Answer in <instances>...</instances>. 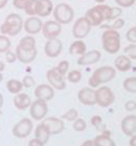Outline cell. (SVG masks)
Segmentation results:
<instances>
[{"label":"cell","mask_w":136,"mask_h":146,"mask_svg":"<svg viewBox=\"0 0 136 146\" xmlns=\"http://www.w3.org/2000/svg\"><path fill=\"white\" fill-rule=\"evenodd\" d=\"M91 26H100L104 21H110L111 18V6L106 4H97L89 9L84 16Z\"/></svg>","instance_id":"1"},{"label":"cell","mask_w":136,"mask_h":146,"mask_svg":"<svg viewBox=\"0 0 136 146\" xmlns=\"http://www.w3.org/2000/svg\"><path fill=\"white\" fill-rule=\"evenodd\" d=\"M115 75H116L115 68L111 67V66H103V67L97 68L96 70L92 73V75L88 80V84L92 89L98 88L100 85L111 82L115 77Z\"/></svg>","instance_id":"2"},{"label":"cell","mask_w":136,"mask_h":146,"mask_svg":"<svg viewBox=\"0 0 136 146\" xmlns=\"http://www.w3.org/2000/svg\"><path fill=\"white\" fill-rule=\"evenodd\" d=\"M23 19L20 15L12 13L5 18L1 26H0V33L4 36H15L21 33L23 29Z\"/></svg>","instance_id":"3"},{"label":"cell","mask_w":136,"mask_h":146,"mask_svg":"<svg viewBox=\"0 0 136 146\" xmlns=\"http://www.w3.org/2000/svg\"><path fill=\"white\" fill-rule=\"evenodd\" d=\"M102 45L104 50L110 54H115L121 49V35L117 31L106 29L102 34Z\"/></svg>","instance_id":"4"},{"label":"cell","mask_w":136,"mask_h":146,"mask_svg":"<svg viewBox=\"0 0 136 146\" xmlns=\"http://www.w3.org/2000/svg\"><path fill=\"white\" fill-rule=\"evenodd\" d=\"M54 21L62 24H68L74 18V11L67 3H59L54 7Z\"/></svg>","instance_id":"5"},{"label":"cell","mask_w":136,"mask_h":146,"mask_svg":"<svg viewBox=\"0 0 136 146\" xmlns=\"http://www.w3.org/2000/svg\"><path fill=\"white\" fill-rule=\"evenodd\" d=\"M95 98H96V104L102 108L110 107L115 100V95L111 89L107 86L98 87L95 90Z\"/></svg>","instance_id":"6"},{"label":"cell","mask_w":136,"mask_h":146,"mask_svg":"<svg viewBox=\"0 0 136 146\" xmlns=\"http://www.w3.org/2000/svg\"><path fill=\"white\" fill-rule=\"evenodd\" d=\"M33 121L29 118H23L21 119L18 123H16L13 127V135L16 138L19 139H24V138L28 137L30 133L33 131Z\"/></svg>","instance_id":"7"},{"label":"cell","mask_w":136,"mask_h":146,"mask_svg":"<svg viewBox=\"0 0 136 146\" xmlns=\"http://www.w3.org/2000/svg\"><path fill=\"white\" fill-rule=\"evenodd\" d=\"M91 24L89 23L87 19L85 17H81L74 22V24L72 26V36L76 38V40H82L84 39L85 36H87L88 34L91 31Z\"/></svg>","instance_id":"8"},{"label":"cell","mask_w":136,"mask_h":146,"mask_svg":"<svg viewBox=\"0 0 136 146\" xmlns=\"http://www.w3.org/2000/svg\"><path fill=\"white\" fill-rule=\"evenodd\" d=\"M48 112V107H47V102L40 99H37L33 102H31L29 107V113L30 116L33 120L40 121L46 117Z\"/></svg>","instance_id":"9"},{"label":"cell","mask_w":136,"mask_h":146,"mask_svg":"<svg viewBox=\"0 0 136 146\" xmlns=\"http://www.w3.org/2000/svg\"><path fill=\"white\" fill-rule=\"evenodd\" d=\"M46 79L49 82V85L56 90L62 91V90H65V88H66V82L64 80V76H62L60 73L58 72L56 67L46 72Z\"/></svg>","instance_id":"10"},{"label":"cell","mask_w":136,"mask_h":146,"mask_svg":"<svg viewBox=\"0 0 136 146\" xmlns=\"http://www.w3.org/2000/svg\"><path fill=\"white\" fill-rule=\"evenodd\" d=\"M61 31H62V25L54 20L46 21L43 23L42 33L46 40L56 39L60 36Z\"/></svg>","instance_id":"11"},{"label":"cell","mask_w":136,"mask_h":146,"mask_svg":"<svg viewBox=\"0 0 136 146\" xmlns=\"http://www.w3.org/2000/svg\"><path fill=\"white\" fill-rule=\"evenodd\" d=\"M42 26H43V22L40 19V17H38V16L29 17V18H27L23 22V29L29 36H33V35L39 34L40 31H42Z\"/></svg>","instance_id":"12"},{"label":"cell","mask_w":136,"mask_h":146,"mask_svg":"<svg viewBox=\"0 0 136 146\" xmlns=\"http://www.w3.org/2000/svg\"><path fill=\"white\" fill-rule=\"evenodd\" d=\"M42 123L45 125L48 129L49 134L52 135H59L64 131L65 124L62 119H59L57 117H47L44 118Z\"/></svg>","instance_id":"13"},{"label":"cell","mask_w":136,"mask_h":146,"mask_svg":"<svg viewBox=\"0 0 136 146\" xmlns=\"http://www.w3.org/2000/svg\"><path fill=\"white\" fill-rule=\"evenodd\" d=\"M62 50H63V44H62V41L58 38L47 40L44 46V52L48 58H57L62 52Z\"/></svg>","instance_id":"14"},{"label":"cell","mask_w":136,"mask_h":146,"mask_svg":"<svg viewBox=\"0 0 136 146\" xmlns=\"http://www.w3.org/2000/svg\"><path fill=\"white\" fill-rule=\"evenodd\" d=\"M33 94H35V97L37 99H40V100L47 102V101L52 100V98H54V89L50 85L42 84V85L37 86L35 91H33Z\"/></svg>","instance_id":"15"},{"label":"cell","mask_w":136,"mask_h":146,"mask_svg":"<svg viewBox=\"0 0 136 146\" xmlns=\"http://www.w3.org/2000/svg\"><path fill=\"white\" fill-rule=\"evenodd\" d=\"M78 98L80 102L84 106L92 107L94 104H96V98H95V90L90 87L81 89L78 93Z\"/></svg>","instance_id":"16"},{"label":"cell","mask_w":136,"mask_h":146,"mask_svg":"<svg viewBox=\"0 0 136 146\" xmlns=\"http://www.w3.org/2000/svg\"><path fill=\"white\" fill-rule=\"evenodd\" d=\"M102 58V53L98 50H91V51L85 52L78 58V65L80 66H89V65L95 64L100 61Z\"/></svg>","instance_id":"17"},{"label":"cell","mask_w":136,"mask_h":146,"mask_svg":"<svg viewBox=\"0 0 136 146\" xmlns=\"http://www.w3.org/2000/svg\"><path fill=\"white\" fill-rule=\"evenodd\" d=\"M121 131L124 135L131 137L133 135H136V116L129 115L126 116L123 120H121Z\"/></svg>","instance_id":"18"},{"label":"cell","mask_w":136,"mask_h":146,"mask_svg":"<svg viewBox=\"0 0 136 146\" xmlns=\"http://www.w3.org/2000/svg\"><path fill=\"white\" fill-rule=\"evenodd\" d=\"M38 51L37 48L31 49V50H24V49L20 48L19 46L16 47V55H17V60L21 62L22 64H29L33 61H35Z\"/></svg>","instance_id":"19"},{"label":"cell","mask_w":136,"mask_h":146,"mask_svg":"<svg viewBox=\"0 0 136 146\" xmlns=\"http://www.w3.org/2000/svg\"><path fill=\"white\" fill-rule=\"evenodd\" d=\"M54 12V3L52 0H38L37 1V16L47 17Z\"/></svg>","instance_id":"20"},{"label":"cell","mask_w":136,"mask_h":146,"mask_svg":"<svg viewBox=\"0 0 136 146\" xmlns=\"http://www.w3.org/2000/svg\"><path fill=\"white\" fill-rule=\"evenodd\" d=\"M13 102H14L16 109L20 110V111H24L30 107L33 101H31L29 95H27L26 93H19V94L15 95Z\"/></svg>","instance_id":"21"},{"label":"cell","mask_w":136,"mask_h":146,"mask_svg":"<svg viewBox=\"0 0 136 146\" xmlns=\"http://www.w3.org/2000/svg\"><path fill=\"white\" fill-rule=\"evenodd\" d=\"M114 66L115 70L127 72L132 68V60H130L127 55H118L114 60Z\"/></svg>","instance_id":"22"},{"label":"cell","mask_w":136,"mask_h":146,"mask_svg":"<svg viewBox=\"0 0 136 146\" xmlns=\"http://www.w3.org/2000/svg\"><path fill=\"white\" fill-rule=\"evenodd\" d=\"M50 136H52V135L49 134L47 127H46L43 123H40V124L37 125L36 129H35V138H36V139L41 141L43 144H46L48 142Z\"/></svg>","instance_id":"23"},{"label":"cell","mask_w":136,"mask_h":146,"mask_svg":"<svg viewBox=\"0 0 136 146\" xmlns=\"http://www.w3.org/2000/svg\"><path fill=\"white\" fill-rule=\"evenodd\" d=\"M87 50L86 43L82 40H76L70 45L69 53L71 55H83Z\"/></svg>","instance_id":"24"},{"label":"cell","mask_w":136,"mask_h":146,"mask_svg":"<svg viewBox=\"0 0 136 146\" xmlns=\"http://www.w3.org/2000/svg\"><path fill=\"white\" fill-rule=\"evenodd\" d=\"M6 89L9 93L16 95L21 93L22 89H23V85H22V82H20L18 79L12 78L7 80V82H6Z\"/></svg>","instance_id":"25"},{"label":"cell","mask_w":136,"mask_h":146,"mask_svg":"<svg viewBox=\"0 0 136 146\" xmlns=\"http://www.w3.org/2000/svg\"><path fill=\"white\" fill-rule=\"evenodd\" d=\"M18 46L20 48L24 49V50H31V49L36 48V39L33 36H23L20 42H19Z\"/></svg>","instance_id":"26"},{"label":"cell","mask_w":136,"mask_h":146,"mask_svg":"<svg viewBox=\"0 0 136 146\" xmlns=\"http://www.w3.org/2000/svg\"><path fill=\"white\" fill-rule=\"evenodd\" d=\"M94 142L96 146H116L114 141L107 135H98L97 137H95Z\"/></svg>","instance_id":"27"},{"label":"cell","mask_w":136,"mask_h":146,"mask_svg":"<svg viewBox=\"0 0 136 146\" xmlns=\"http://www.w3.org/2000/svg\"><path fill=\"white\" fill-rule=\"evenodd\" d=\"M123 87L129 93H136V77H128L123 82Z\"/></svg>","instance_id":"28"},{"label":"cell","mask_w":136,"mask_h":146,"mask_svg":"<svg viewBox=\"0 0 136 146\" xmlns=\"http://www.w3.org/2000/svg\"><path fill=\"white\" fill-rule=\"evenodd\" d=\"M11 45H12V42L9 36L0 35V53H5L6 51H9Z\"/></svg>","instance_id":"29"},{"label":"cell","mask_w":136,"mask_h":146,"mask_svg":"<svg viewBox=\"0 0 136 146\" xmlns=\"http://www.w3.org/2000/svg\"><path fill=\"white\" fill-rule=\"evenodd\" d=\"M37 1L38 0H28V2H27L24 9H23L25 14L28 15L29 17L37 16Z\"/></svg>","instance_id":"30"},{"label":"cell","mask_w":136,"mask_h":146,"mask_svg":"<svg viewBox=\"0 0 136 146\" xmlns=\"http://www.w3.org/2000/svg\"><path fill=\"white\" fill-rule=\"evenodd\" d=\"M67 79H68V82H72V84H78L82 79V72L79 70L70 71V72L67 74Z\"/></svg>","instance_id":"31"},{"label":"cell","mask_w":136,"mask_h":146,"mask_svg":"<svg viewBox=\"0 0 136 146\" xmlns=\"http://www.w3.org/2000/svg\"><path fill=\"white\" fill-rule=\"evenodd\" d=\"M62 118L67 120V121H74L76 119L79 118V112H78V110L76 109H70L68 110L63 116H62Z\"/></svg>","instance_id":"32"},{"label":"cell","mask_w":136,"mask_h":146,"mask_svg":"<svg viewBox=\"0 0 136 146\" xmlns=\"http://www.w3.org/2000/svg\"><path fill=\"white\" fill-rule=\"evenodd\" d=\"M72 127L76 131H84L86 129V127H87V123H86L84 119L78 118L73 121Z\"/></svg>","instance_id":"33"},{"label":"cell","mask_w":136,"mask_h":146,"mask_svg":"<svg viewBox=\"0 0 136 146\" xmlns=\"http://www.w3.org/2000/svg\"><path fill=\"white\" fill-rule=\"evenodd\" d=\"M124 52L130 60H136V44H130L124 48Z\"/></svg>","instance_id":"34"},{"label":"cell","mask_w":136,"mask_h":146,"mask_svg":"<svg viewBox=\"0 0 136 146\" xmlns=\"http://www.w3.org/2000/svg\"><path fill=\"white\" fill-rule=\"evenodd\" d=\"M57 70L58 72L60 73L62 76H65L67 74V71H68V69H69V62L68 61H62L59 63V65H58L57 67Z\"/></svg>","instance_id":"35"},{"label":"cell","mask_w":136,"mask_h":146,"mask_svg":"<svg viewBox=\"0 0 136 146\" xmlns=\"http://www.w3.org/2000/svg\"><path fill=\"white\" fill-rule=\"evenodd\" d=\"M123 14V9L119 7V6H111V18H110V21H113V20H116L121 16Z\"/></svg>","instance_id":"36"},{"label":"cell","mask_w":136,"mask_h":146,"mask_svg":"<svg viewBox=\"0 0 136 146\" xmlns=\"http://www.w3.org/2000/svg\"><path fill=\"white\" fill-rule=\"evenodd\" d=\"M126 39L131 43V44H136V26L130 28L126 34Z\"/></svg>","instance_id":"37"},{"label":"cell","mask_w":136,"mask_h":146,"mask_svg":"<svg viewBox=\"0 0 136 146\" xmlns=\"http://www.w3.org/2000/svg\"><path fill=\"white\" fill-rule=\"evenodd\" d=\"M125 26V20L121 18H118L116 20H114V23L110 26H107L108 29H113V31H118V29H121Z\"/></svg>","instance_id":"38"},{"label":"cell","mask_w":136,"mask_h":146,"mask_svg":"<svg viewBox=\"0 0 136 146\" xmlns=\"http://www.w3.org/2000/svg\"><path fill=\"white\" fill-rule=\"evenodd\" d=\"M35 84H36L35 79L29 75L24 76L23 79H22V85H23V88H26V89L33 88V86H35Z\"/></svg>","instance_id":"39"},{"label":"cell","mask_w":136,"mask_h":146,"mask_svg":"<svg viewBox=\"0 0 136 146\" xmlns=\"http://www.w3.org/2000/svg\"><path fill=\"white\" fill-rule=\"evenodd\" d=\"M119 7H130L136 2V0H115Z\"/></svg>","instance_id":"40"},{"label":"cell","mask_w":136,"mask_h":146,"mask_svg":"<svg viewBox=\"0 0 136 146\" xmlns=\"http://www.w3.org/2000/svg\"><path fill=\"white\" fill-rule=\"evenodd\" d=\"M5 61L9 63V64H14L16 61H17V55H16V52H13L11 50L5 52Z\"/></svg>","instance_id":"41"},{"label":"cell","mask_w":136,"mask_h":146,"mask_svg":"<svg viewBox=\"0 0 136 146\" xmlns=\"http://www.w3.org/2000/svg\"><path fill=\"white\" fill-rule=\"evenodd\" d=\"M28 0H13V5L18 9H24L25 5L27 4Z\"/></svg>","instance_id":"42"},{"label":"cell","mask_w":136,"mask_h":146,"mask_svg":"<svg viewBox=\"0 0 136 146\" xmlns=\"http://www.w3.org/2000/svg\"><path fill=\"white\" fill-rule=\"evenodd\" d=\"M125 109L127 110L128 112H132L134 110H136V101L134 100H129L125 104Z\"/></svg>","instance_id":"43"},{"label":"cell","mask_w":136,"mask_h":146,"mask_svg":"<svg viewBox=\"0 0 136 146\" xmlns=\"http://www.w3.org/2000/svg\"><path fill=\"white\" fill-rule=\"evenodd\" d=\"M102 122H103V119H102V117L98 115H95L91 118V124L94 125V126H98Z\"/></svg>","instance_id":"44"},{"label":"cell","mask_w":136,"mask_h":146,"mask_svg":"<svg viewBox=\"0 0 136 146\" xmlns=\"http://www.w3.org/2000/svg\"><path fill=\"white\" fill-rule=\"evenodd\" d=\"M45 144H43L41 141H39L38 139H31V140L28 142V146H44Z\"/></svg>","instance_id":"45"},{"label":"cell","mask_w":136,"mask_h":146,"mask_svg":"<svg viewBox=\"0 0 136 146\" xmlns=\"http://www.w3.org/2000/svg\"><path fill=\"white\" fill-rule=\"evenodd\" d=\"M82 146H96V144H95L94 140H87L82 144Z\"/></svg>","instance_id":"46"},{"label":"cell","mask_w":136,"mask_h":146,"mask_svg":"<svg viewBox=\"0 0 136 146\" xmlns=\"http://www.w3.org/2000/svg\"><path fill=\"white\" fill-rule=\"evenodd\" d=\"M130 146H136V135H133L130 137V141H129Z\"/></svg>","instance_id":"47"},{"label":"cell","mask_w":136,"mask_h":146,"mask_svg":"<svg viewBox=\"0 0 136 146\" xmlns=\"http://www.w3.org/2000/svg\"><path fill=\"white\" fill-rule=\"evenodd\" d=\"M7 2H9V0H0V9H2L4 6H6Z\"/></svg>","instance_id":"48"},{"label":"cell","mask_w":136,"mask_h":146,"mask_svg":"<svg viewBox=\"0 0 136 146\" xmlns=\"http://www.w3.org/2000/svg\"><path fill=\"white\" fill-rule=\"evenodd\" d=\"M2 107H3V95L0 93V114L2 113Z\"/></svg>","instance_id":"49"},{"label":"cell","mask_w":136,"mask_h":146,"mask_svg":"<svg viewBox=\"0 0 136 146\" xmlns=\"http://www.w3.org/2000/svg\"><path fill=\"white\" fill-rule=\"evenodd\" d=\"M4 69H5V65L2 61H0V72H3Z\"/></svg>","instance_id":"50"},{"label":"cell","mask_w":136,"mask_h":146,"mask_svg":"<svg viewBox=\"0 0 136 146\" xmlns=\"http://www.w3.org/2000/svg\"><path fill=\"white\" fill-rule=\"evenodd\" d=\"M95 2H97L98 4H103L104 2H105V0H94Z\"/></svg>","instance_id":"51"},{"label":"cell","mask_w":136,"mask_h":146,"mask_svg":"<svg viewBox=\"0 0 136 146\" xmlns=\"http://www.w3.org/2000/svg\"><path fill=\"white\" fill-rule=\"evenodd\" d=\"M2 79H3V73L0 72V82H2Z\"/></svg>","instance_id":"52"}]
</instances>
